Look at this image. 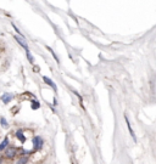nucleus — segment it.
I'll return each instance as SVG.
<instances>
[{
    "instance_id": "nucleus-1",
    "label": "nucleus",
    "mask_w": 156,
    "mask_h": 164,
    "mask_svg": "<svg viewBox=\"0 0 156 164\" xmlns=\"http://www.w3.org/2000/svg\"><path fill=\"white\" fill-rule=\"evenodd\" d=\"M18 150L14 146H7L5 150V158L6 159H14L15 157H17Z\"/></svg>"
},
{
    "instance_id": "nucleus-8",
    "label": "nucleus",
    "mask_w": 156,
    "mask_h": 164,
    "mask_svg": "<svg viewBox=\"0 0 156 164\" xmlns=\"http://www.w3.org/2000/svg\"><path fill=\"white\" fill-rule=\"evenodd\" d=\"M9 146V137L6 136L2 141H1V144H0V152L4 150H6V147Z\"/></svg>"
},
{
    "instance_id": "nucleus-11",
    "label": "nucleus",
    "mask_w": 156,
    "mask_h": 164,
    "mask_svg": "<svg viewBox=\"0 0 156 164\" xmlns=\"http://www.w3.org/2000/svg\"><path fill=\"white\" fill-rule=\"evenodd\" d=\"M0 123H1V125H2V128H7V126H9V124H7L6 119H5L4 117H1V118H0Z\"/></svg>"
},
{
    "instance_id": "nucleus-10",
    "label": "nucleus",
    "mask_w": 156,
    "mask_h": 164,
    "mask_svg": "<svg viewBox=\"0 0 156 164\" xmlns=\"http://www.w3.org/2000/svg\"><path fill=\"white\" fill-rule=\"evenodd\" d=\"M40 107V103L38 101H32V109H38Z\"/></svg>"
},
{
    "instance_id": "nucleus-9",
    "label": "nucleus",
    "mask_w": 156,
    "mask_h": 164,
    "mask_svg": "<svg viewBox=\"0 0 156 164\" xmlns=\"http://www.w3.org/2000/svg\"><path fill=\"white\" fill-rule=\"evenodd\" d=\"M28 156H21L18 159H17V162L16 164H27L28 163Z\"/></svg>"
},
{
    "instance_id": "nucleus-7",
    "label": "nucleus",
    "mask_w": 156,
    "mask_h": 164,
    "mask_svg": "<svg viewBox=\"0 0 156 164\" xmlns=\"http://www.w3.org/2000/svg\"><path fill=\"white\" fill-rule=\"evenodd\" d=\"M43 80H44V83H45V84H48V85H50V86H51V88H53V89H54L55 91H56V90H57L56 84H55V83L53 82L51 79H49L48 77H45V75H44V77H43Z\"/></svg>"
},
{
    "instance_id": "nucleus-5",
    "label": "nucleus",
    "mask_w": 156,
    "mask_h": 164,
    "mask_svg": "<svg viewBox=\"0 0 156 164\" xmlns=\"http://www.w3.org/2000/svg\"><path fill=\"white\" fill-rule=\"evenodd\" d=\"M0 98H1V101H2L5 105H7V103H10V101H12L14 96L11 95V94H4Z\"/></svg>"
},
{
    "instance_id": "nucleus-4",
    "label": "nucleus",
    "mask_w": 156,
    "mask_h": 164,
    "mask_svg": "<svg viewBox=\"0 0 156 164\" xmlns=\"http://www.w3.org/2000/svg\"><path fill=\"white\" fill-rule=\"evenodd\" d=\"M125 119H126V123H127V128H128V130H129V134H130V136L133 137L134 142H137V137H135V134H134V131H133V129H132V126H130V123H129V119H128L127 114L125 116Z\"/></svg>"
},
{
    "instance_id": "nucleus-2",
    "label": "nucleus",
    "mask_w": 156,
    "mask_h": 164,
    "mask_svg": "<svg viewBox=\"0 0 156 164\" xmlns=\"http://www.w3.org/2000/svg\"><path fill=\"white\" fill-rule=\"evenodd\" d=\"M43 139L40 136H34L33 137V152H38L43 148Z\"/></svg>"
},
{
    "instance_id": "nucleus-13",
    "label": "nucleus",
    "mask_w": 156,
    "mask_h": 164,
    "mask_svg": "<svg viewBox=\"0 0 156 164\" xmlns=\"http://www.w3.org/2000/svg\"><path fill=\"white\" fill-rule=\"evenodd\" d=\"M48 50H49V51H50V52L53 54V56L55 57V60H56V62H59V58H57V56H56V55H55V52L53 51V49H51V48H48Z\"/></svg>"
},
{
    "instance_id": "nucleus-6",
    "label": "nucleus",
    "mask_w": 156,
    "mask_h": 164,
    "mask_svg": "<svg viewBox=\"0 0 156 164\" xmlns=\"http://www.w3.org/2000/svg\"><path fill=\"white\" fill-rule=\"evenodd\" d=\"M15 135H16V137H17V139H18V140H20L22 144H25V142H26V140H27V139H26V136L23 135V131H22L21 129H20V130H17Z\"/></svg>"
},
{
    "instance_id": "nucleus-14",
    "label": "nucleus",
    "mask_w": 156,
    "mask_h": 164,
    "mask_svg": "<svg viewBox=\"0 0 156 164\" xmlns=\"http://www.w3.org/2000/svg\"><path fill=\"white\" fill-rule=\"evenodd\" d=\"M2 159H4V158H2V156L0 154V164H2Z\"/></svg>"
},
{
    "instance_id": "nucleus-3",
    "label": "nucleus",
    "mask_w": 156,
    "mask_h": 164,
    "mask_svg": "<svg viewBox=\"0 0 156 164\" xmlns=\"http://www.w3.org/2000/svg\"><path fill=\"white\" fill-rule=\"evenodd\" d=\"M14 38L16 39V41H17V43H18V44H20V45H21V46H22V48L26 50V52H27V51H29V50H28V45H27V43H26V40H25V38H20L18 35H15Z\"/></svg>"
},
{
    "instance_id": "nucleus-12",
    "label": "nucleus",
    "mask_w": 156,
    "mask_h": 164,
    "mask_svg": "<svg viewBox=\"0 0 156 164\" xmlns=\"http://www.w3.org/2000/svg\"><path fill=\"white\" fill-rule=\"evenodd\" d=\"M26 54H27V58H28V61H29V62H31V63H32V65H33V63H34V58H33V56H32V54H31L29 51H27Z\"/></svg>"
}]
</instances>
